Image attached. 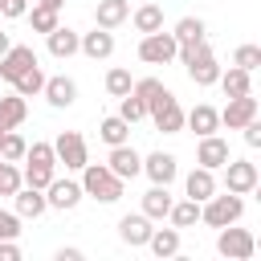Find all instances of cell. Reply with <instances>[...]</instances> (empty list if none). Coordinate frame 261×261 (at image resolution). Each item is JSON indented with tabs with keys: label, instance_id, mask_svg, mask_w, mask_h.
Masks as SVG:
<instances>
[{
	"label": "cell",
	"instance_id": "obj_1",
	"mask_svg": "<svg viewBox=\"0 0 261 261\" xmlns=\"http://www.w3.org/2000/svg\"><path fill=\"white\" fill-rule=\"evenodd\" d=\"M82 196H94L98 204H114V200H122V179L106 163H86L82 167Z\"/></svg>",
	"mask_w": 261,
	"mask_h": 261
},
{
	"label": "cell",
	"instance_id": "obj_2",
	"mask_svg": "<svg viewBox=\"0 0 261 261\" xmlns=\"http://www.w3.org/2000/svg\"><path fill=\"white\" fill-rule=\"evenodd\" d=\"M241 212H245V200L237 196V192H224V196H208L204 204H200V220L204 224H212V228H224V224H237L241 220Z\"/></svg>",
	"mask_w": 261,
	"mask_h": 261
},
{
	"label": "cell",
	"instance_id": "obj_3",
	"mask_svg": "<svg viewBox=\"0 0 261 261\" xmlns=\"http://www.w3.org/2000/svg\"><path fill=\"white\" fill-rule=\"evenodd\" d=\"M147 118H151L155 130H163V135H179V130H184V110H179V102H175L171 90H159V94L147 102Z\"/></svg>",
	"mask_w": 261,
	"mask_h": 261
},
{
	"label": "cell",
	"instance_id": "obj_4",
	"mask_svg": "<svg viewBox=\"0 0 261 261\" xmlns=\"http://www.w3.org/2000/svg\"><path fill=\"white\" fill-rule=\"evenodd\" d=\"M253 249H257V241H253L249 228H228V224H224L220 237H216V253L228 257V261H249Z\"/></svg>",
	"mask_w": 261,
	"mask_h": 261
},
{
	"label": "cell",
	"instance_id": "obj_5",
	"mask_svg": "<svg viewBox=\"0 0 261 261\" xmlns=\"http://www.w3.org/2000/svg\"><path fill=\"white\" fill-rule=\"evenodd\" d=\"M175 37L171 33H143V41H139V57L147 61V65H167V61H175Z\"/></svg>",
	"mask_w": 261,
	"mask_h": 261
},
{
	"label": "cell",
	"instance_id": "obj_6",
	"mask_svg": "<svg viewBox=\"0 0 261 261\" xmlns=\"http://www.w3.org/2000/svg\"><path fill=\"white\" fill-rule=\"evenodd\" d=\"M53 155H57V163H65L69 171H82V167L90 163V155H86V139H82L77 130H61V135L53 139Z\"/></svg>",
	"mask_w": 261,
	"mask_h": 261
},
{
	"label": "cell",
	"instance_id": "obj_7",
	"mask_svg": "<svg viewBox=\"0 0 261 261\" xmlns=\"http://www.w3.org/2000/svg\"><path fill=\"white\" fill-rule=\"evenodd\" d=\"M224 188L237 192V196H249V192L257 188V163H249V159H228V163H224Z\"/></svg>",
	"mask_w": 261,
	"mask_h": 261
},
{
	"label": "cell",
	"instance_id": "obj_8",
	"mask_svg": "<svg viewBox=\"0 0 261 261\" xmlns=\"http://www.w3.org/2000/svg\"><path fill=\"white\" fill-rule=\"evenodd\" d=\"M249 118H257V98H253V90L228 98V106L220 110V126H228V130H241Z\"/></svg>",
	"mask_w": 261,
	"mask_h": 261
},
{
	"label": "cell",
	"instance_id": "obj_9",
	"mask_svg": "<svg viewBox=\"0 0 261 261\" xmlns=\"http://www.w3.org/2000/svg\"><path fill=\"white\" fill-rule=\"evenodd\" d=\"M106 167L126 184V179H135L139 171H143V155L135 151V147H126V143H118V147H110V159H106Z\"/></svg>",
	"mask_w": 261,
	"mask_h": 261
},
{
	"label": "cell",
	"instance_id": "obj_10",
	"mask_svg": "<svg viewBox=\"0 0 261 261\" xmlns=\"http://www.w3.org/2000/svg\"><path fill=\"white\" fill-rule=\"evenodd\" d=\"M29 65H37L33 45H8V53L0 57V77H4V82H16Z\"/></svg>",
	"mask_w": 261,
	"mask_h": 261
},
{
	"label": "cell",
	"instance_id": "obj_11",
	"mask_svg": "<svg viewBox=\"0 0 261 261\" xmlns=\"http://www.w3.org/2000/svg\"><path fill=\"white\" fill-rule=\"evenodd\" d=\"M77 200H82V184H73V179H49L45 184V204L49 208L69 212V208H77Z\"/></svg>",
	"mask_w": 261,
	"mask_h": 261
},
{
	"label": "cell",
	"instance_id": "obj_12",
	"mask_svg": "<svg viewBox=\"0 0 261 261\" xmlns=\"http://www.w3.org/2000/svg\"><path fill=\"white\" fill-rule=\"evenodd\" d=\"M196 163H200V167H208V171L224 167V163H228V143H224L220 135H200V147H196Z\"/></svg>",
	"mask_w": 261,
	"mask_h": 261
},
{
	"label": "cell",
	"instance_id": "obj_13",
	"mask_svg": "<svg viewBox=\"0 0 261 261\" xmlns=\"http://www.w3.org/2000/svg\"><path fill=\"white\" fill-rule=\"evenodd\" d=\"M175 155H167V151H151L147 159H143V175L151 179V184H171L175 179Z\"/></svg>",
	"mask_w": 261,
	"mask_h": 261
},
{
	"label": "cell",
	"instance_id": "obj_14",
	"mask_svg": "<svg viewBox=\"0 0 261 261\" xmlns=\"http://www.w3.org/2000/svg\"><path fill=\"white\" fill-rule=\"evenodd\" d=\"M41 94H45V102L49 106H73V98H77V86H73V77H45V86H41Z\"/></svg>",
	"mask_w": 261,
	"mask_h": 261
},
{
	"label": "cell",
	"instance_id": "obj_15",
	"mask_svg": "<svg viewBox=\"0 0 261 261\" xmlns=\"http://www.w3.org/2000/svg\"><path fill=\"white\" fill-rule=\"evenodd\" d=\"M118 237H122V245H130V249L147 245V237H151V216H143V212L122 216V220H118Z\"/></svg>",
	"mask_w": 261,
	"mask_h": 261
},
{
	"label": "cell",
	"instance_id": "obj_16",
	"mask_svg": "<svg viewBox=\"0 0 261 261\" xmlns=\"http://www.w3.org/2000/svg\"><path fill=\"white\" fill-rule=\"evenodd\" d=\"M188 77H192L196 86H216V77H220L216 53H212V49H204L200 57H192V61H188Z\"/></svg>",
	"mask_w": 261,
	"mask_h": 261
},
{
	"label": "cell",
	"instance_id": "obj_17",
	"mask_svg": "<svg viewBox=\"0 0 261 261\" xmlns=\"http://www.w3.org/2000/svg\"><path fill=\"white\" fill-rule=\"evenodd\" d=\"M12 204H16V216H41L49 204H45V192L41 188H29V184H20L16 192H12Z\"/></svg>",
	"mask_w": 261,
	"mask_h": 261
},
{
	"label": "cell",
	"instance_id": "obj_18",
	"mask_svg": "<svg viewBox=\"0 0 261 261\" xmlns=\"http://www.w3.org/2000/svg\"><path fill=\"white\" fill-rule=\"evenodd\" d=\"M77 49H82L86 57L102 61V57H110V53H114V33H110V29H94V33H86V37L77 41Z\"/></svg>",
	"mask_w": 261,
	"mask_h": 261
},
{
	"label": "cell",
	"instance_id": "obj_19",
	"mask_svg": "<svg viewBox=\"0 0 261 261\" xmlns=\"http://www.w3.org/2000/svg\"><path fill=\"white\" fill-rule=\"evenodd\" d=\"M184 126H192L196 135H216V130H220V110H212L208 102H200L196 110L184 114Z\"/></svg>",
	"mask_w": 261,
	"mask_h": 261
},
{
	"label": "cell",
	"instance_id": "obj_20",
	"mask_svg": "<svg viewBox=\"0 0 261 261\" xmlns=\"http://www.w3.org/2000/svg\"><path fill=\"white\" fill-rule=\"evenodd\" d=\"M184 192H188V200H200V204H204V200L216 192V175L196 163V171H188V179H184Z\"/></svg>",
	"mask_w": 261,
	"mask_h": 261
},
{
	"label": "cell",
	"instance_id": "obj_21",
	"mask_svg": "<svg viewBox=\"0 0 261 261\" xmlns=\"http://www.w3.org/2000/svg\"><path fill=\"white\" fill-rule=\"evenodd\" d=\"M126 16H130V4L126 0H98V8H94L98 29H118Z\"/></svg>",
	"mask_w": 261,
	"mask_h": 261
},
{
	"label": "cell",
	"instance_id": "obj_22",
	"mask_svg": "<svg viewBox=\"0 0 261 261\" xmlns=\"http://www.w3.org/2000/svg\"><path fill=\"white\" fill-rule=\"evenodd\" d=\"M45 41H49V53L65 61V57H73V53H77V41H82V37H77L73 29H65V24H57L53 33H45Z\"/></svg>",
	"mask_w": 261,
	"mask_h": 261
},
{
	"label": "cell",
	"instance_id": "obj_23",
	"mask_svg": "<svg viewBox=\"0 0 261 261\" xmlns=\"http://www.w3.org/2000/svg\"><path fill=\"white\" fill-rule=\"evenodd\" d=\"M147 249H151L155 257H175V253H179V228H175V224H171V228H151Z\"/></svg>",
	"mask_w": 261,
	"mask_h": 261
},
{
	"label": "cell",
	"instance_id": "obj_24",
	"mask_svg": "<svg viewBox=\"0 0 261 261\" xmlns=\"http://www.w3.org/2000/svg\"><path fill=\"white\" fill-rule=\"evenodd\" d=\"M171 204H175V200H171L167 184H155V188H151V192L143 196V216H151V220H163Z\"/></svg>",
	"mask_w": 261,
	"mask_h": 261
},
{
	"label": "cell",
	"instance_id": "obj_25",
	"mask_svg": "<svg viewBox=\"0 0 261 261\" xmlns=\"http://www.w3.org/2000/svg\"><path fill=\"white\" fill-rule=\"evenodd\" d=\"M24 114H29V102H24L20 94L0 98V130H16V126L24 122Z\"/></svg>",
	"mask_w": 261,
	"mask_h": 261
},
{
	"label": "cell",
	"instance_id": "obj_26",
	"mask_svg": "<svg viewBox=\"0 0 261 261\" xmlns=\"http://www.w3.org/2000/svg\"><path fill=\"white\" fill-rule=\"evenodd\" d=\"M216 82H220L224 98H237V94H249V86H253V73H249V69H241V65H232V69H228V73H220Z\"/></svg>",
	"mask_w": 261,
	"mask_h": 261
},
{
	"label": "cell",
	"instance_id": "obj_27",
	"mask_svg": "<svg viewBox=\"0 0 261 261\" xmlns=\"http://www.w3.org/2000/svg\"><path fill=\"white\" fill-rule=\"evenodd\" d=\"M98 135H102V143L118 147V143H126V139H130V122H126V118H118V114H110V118H102Z\"/></svg>",
	"mask_w": 261,
	"mask_h": 261
},
{
	"label": "cell",
	"instance_id": "obj_28",
	"mask_svg": "<svg viewBox=\"0 0 261 261\" xmlns=\"http://www.w3.org/2000/svg\"><path fill=\"white\" fill-rule=\"evenodd\" d=\"M167 220H171L175 228H192V224L200 220V200H179V204H171V208H167Z\"/></svg>",
	"mask_w": 261,
	"mask_h": 261
},
{
	"label": "cell",
	"instance_id": "obj_29",
	"mask_svg": "<svg viewBox=\"0 0 261 261\" xmlns=\"http://www.w3.org/2000/svg\"><path fill=\"white\" fill-rule=\"evenodd\" d=\"M135 29H139V33H159V29H163V8H159V4L135 8Z\"/></svg>",
	"mask_w": 261,
	"mask_h": 261
},
{
	"label": "cell",
	"instance_id": "obj_30",
	"mask_svg": "<svg viewBox=\"0 0 261 261\" xmlns=\"http://www.w3.org/2000/svg\"><path fill=\"white\" fill-rule=\"evenodd\" d=\"M204 33H208V29H204L200 16H184V20L175 24L171 37H175V45H188V41H204Z\"/></svg>",
	"mask_w": 261,
	"mask_h": 261
},
{
	"label": "cell",
	"instance_id": "obj_31",
	"mask_svg": "<svg viewBox=\"0 0 261 261\" xmlns=\"http://www.w3.org/2000/svg\"><path fill=\"white\" fill-rule=\"evenodd\" d=\"M12 86H16V94H20V98H33V94H41V86H45V73H41V65H29V69H24V73H20Z\"/></svg>",
	"mask_w": 261,
	"mask_h": 261
},
{
	"label": "cell",
	"instance_id": "obj_32",
	"mask_svg": "<svg viewBox=\"0 0 261 261\" xmlns=\"http://www.w3.org/2000/svg\"><path fill=\"white\" fill-rule=\"evenodd\" d=\"M24 139L16 135V130H4V139H0V159H8V163H20L24 159Z\"/></svg>",
	"mask_w": 261,
	"mask_h": 261
},
{
	"label": "cell",
	"instance_id": "obj_33",
	"mask_svg": "<svg viewBox=\"0 0 261 261\" xmlns=\"http://www.w3.org/2000/svg\"><path fill=\"white\" fill-rule=\"evenodd\" d=\"M29 20H33V33H53L57 29V8L37 4V8H29Z\"/></svg>",
	"mask_w": 261,
	"mask_h": 261
},
{
	"label": "cell",
	"instance_id": "obj_34",
	"mask_svg": "<svg viewBox=\"0 0 261 261\" xmlns=\"http://www.w3.org/2000/svg\"><path fill=\"white\" fill-rule=\"evenodd\" d=\"M118 102H122V106H118V118H126V122H143V118H147V102H143V98L122 94Z\"/></svg>",
	"mask_w": 261,
	"mask_h": 261
},
{
	"label": "cell",
	"instance_id": "obj_35",
	"mask_svg": "<svg viewBox=\"0 0 261 261\" xmlns=\"http://www.w3.org/2000/svg\"><path fill=\"white\" fill-rule=\"evenodd\" d=\"M24 163L53 167V163H57V155H53V143H33V147H24Z\"/></svg>",
	"mask_w": 261,
	"mask_h": 261
},
{
	"label": "cell",
	"instance_id": "obj_36",
	"mask_svg": "<svg viewBox=\"0 0 261 261\" xmlns=\"http://www.w3.org/2000/svg\"><path fill=\"white\" fill-rule=\"evenodd\" d=\"M232 65H241V69L253 73V69L261 65V45H241V49L232 53Z\"/></svg>",
	"mask_w": 261,
	"mask_h": 261
},
{
	"label": "cell",
	"instance_id": "obj_37",
	"mask_svg": "<svg viewBox=\"0 0 261 261\" xmlns=\"http://www.w3.org/2000/svg\"><path fill=\"white\" fill-rule=\"evenodd\" d=\"M106 90H110L114 98L130 94V69H110V73H106Z\"/></svg>",
	"mask_w": 261,
	"mask_h": 261
},
{
	"label": "cell",
	"instance_id": "obj_38",
	"mask_svg": "<svg viewBox=\"0 0 261 261\" xmlns=\"http://www.w3.org/2000/svg\"><path fill=\"white\" fill-rule=\"evenodd\" d=\"M20 179H24L29 188H41V192H45V184L53 179V167H37V163H29V167L20 171Z\"/></svg>",
	"mask_w": 261,
	"mask_h": 261
},
{
	"label": "cell",
	"instance_id": "obj_39",
	"mask_svg": "<svg viewBox=\"0 0 261 261\" xmlns=\"http://www.w3.org/2000/svg\"><path fill=\"white\" fill-rule=\"evenodd\" d=\"M20 184H24V179H20V171H16V167L4 159V163H0V196H12Z\"/></svg>",
	"mask_w": 261,
	"mask_h": 261
},
{
	"label": "cell",
	"instance_id": "obj_40",
	"mask_svg": "<svg viewBox=\"0 0 261 261\" xmlns=\"http://www.w3.org/2000/svg\"><path fill=\"white\" fill-rule=\"evenodd\" d=\"M159 90H163V82H159V77H139V82H130V94H135V98H143V102H151Z\"/></svg>",
	"mask_w": 261,
	"mask_h": 261
},
{
	"label": "cell",
	"instance_id": "obj_41",
	"mask_svg": "<svg viewBox=\"0 0 261 261\" xmlns=\"http://www.w3.org/2000/svg\"><path fill=\"white\" fill-rule=\"evenodd\" d=\"M20 237V216L0 208V241H16Z\"/></svg>",
	"mask_w": 261,
	"mask_h": 261
},
{
	"label": "cell",
	"instance_id": "obj_42",
	"mask_svg": "<svg viewBox=\"0 0 261 261\" xmlns=\"http://www.w3.org/2000/svg\"><path fill=\"white\" fill-rule=\"evenodd\" d=\"M24 12H29V0H0V16L16 20V16H24Z\"/></svg>",
	"mask_w": 261,
	"mask_h": 261
},
{
	"label": "cell",
	"instance_id": "obj_43",
	"mask_svg": "<svg viewBox=\"0 0 261 261\" xmlns=\"http://www.w3.org/2000/svg\"><path fill=\"white\" fill-rule=\"evenodd\" d=\"M241 130H245V143H249V147H261V122H257V118H249Z\"/></svg>",
	"mask_w": 261,
	"mask_h": 261
},
{
	"label": "cell",
	"instance_id": "obj_44",
	"mask_svg": "<svg viewBox=\"0 0 261 261\" xmlns=\"http://www.w3.org/2000/svg\"><path fill=\"white\" fill-rule=\"evenodd\" d=\"M0 261H20V245L16 241H0Z\"/></svg>",
	"mask_w": 261,
	"mask_h": 261
},
{
	"label": "cell",
	"instance_id": "obj_45",
	"mask_svg": "<svg viewBox=\"0 0 261 261\" xmlns=\"http://www.w3.org/2000/svg\"><path fill=\"white\" fill-rule=\"evenodd\" d=\"M57 261H82V249H61Z\"/></svg>",
	"mask_w": 261,
	"mask_h": 261
},
{
	"label": "cell",
	"instance_id": "obj_46",
	"mask_svg": "<svg viewBox=\"0 0 261 261\" xmlns=\"http://www.w3.org/2000/svg\"><path fill=\"white\" fill-rule=\"evenodd\" d=\"M8 45H12V41H8V33H0V57L8 53Z\"/></svg>",
	"mask_w": 261,
	"mask_h": 261
},
{
	"label": "cell",
	"instance_id": "obj_47",
	"mask_svg": "<svg viewBox=\"0 0 261 261\" xmlns=\"http://www.w3.org/2000/svg\"><path fill=\"white\" fill-rule=\"evenodd\" d=\"M37 4H45V8H57V12H61V4H65V0H37Z\"/></svg>",
	"mask_w": 261,
	"mask_h": 261
},
{
	"label": "cell",
	"instance_id": "obj_48",
	"mask_svg": "<svg viewBox=\"0 0 261 261\" xmlns=\"http://www.w3.org/2000/svg\"><path fill=\"white\" fill-rule=\"evenodd\" d=\"M0 139H4V130H0Z\"/></svg>",
	"mask_w": 261,
	"mask_h": 261
},
{
	"label": "cell",
	"instance_id": "obj_49",
	"mask_svg": "<svg viewBox=\"0 0 261 261\" xmlns=\"http://www.w3.org/2000/svg\"><path fill=\"white\" fill-rule=\"evenodd\" d=\"M0 163H4V159H0Z\"/></svg>",
	"mask_w": 261,
	"mask_h": 261
}]
</instances>
